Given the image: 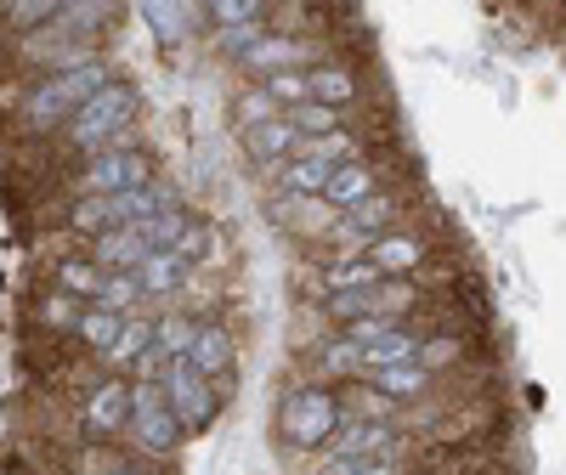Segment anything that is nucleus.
Returning a JSON list of instances; mask_svg holds the SVG:
<instances>
[{
  "label": "nucleus",
  "instance_id": "nucleus-1",
  "mask_svg": "<svg viewBox=\"0 0 566 475\" xmlns=\"http://www.w3.org/2000/svg\"><path fill=\"white\" fill-rule=\"evenodd\" d=\"M114 23H119V0H74V7L18 34V63L34 74L91 63V57H103V40L114 34Z\"/></svg>",
  "mask_w": 566,
  "mask_h": 475
},
{
  "label": "nucleus",
  "instance_id": "nucleus-2",
  "mask_svg": "<svg viewBox=\"0 0 566 475\" xmlns=\"http://www.w3.org/2000/svg\"><path fill=\"white\" fill-rule=\"evenodd\" d=\"M52 141H63V154H74V159L103 154V148H136L142 141V91L125 74H114L103 91H91L80 114Z\"/></svg>",
  "mask_w": 566,
  "mask_h": 475
},
{
  "label": "nucleus",
  "instance_id": "nucleus-3",
  "mask_svg": "<svg viewBox=\"0 0 566 475\" xmlns=\"http://www.w3.org/2000/svg\"><path fill=\"white\" fill-rule=\"evenodd\" d=\"M346 424V386H335V379H295L290 391L277 397V447L283 453H301V458H317L328 442H335V431Z\"/></svg>",
  "mask_w": 566,
  "mask_h": 475
},
{
  "label": "nucleus",
  "instance_id": "nucleus-4",
  "mask_svg": "<svg viewBox=\"0 0 566 475\" xmlns=\"http://www.w3.org/2000/svg\"><path fill=\"white\" fill-rule=\"evenodd\" d=\"M114 80V68H108V57H91V63H74V68H45V74H34L29 80V91L18 97V136H57L74 114H80V103L91 97V91H103Z\"/></svg>",
  "mask_w": 566,
  "mask_h": 475
},
{
  "label": "nucleus",
  "instance_id": "nucleus-5",
  "mask_svg": "<svg viewBox=\"0 0 566 475\" xmlns=\"http://www.w3.org/2000/svg\"><path fill=\"white\" fill-rule=\"evenodd\" d=\"M181 193L170 181H142V187H125V193H85V199H69V210H63V232L69 238H97V232H114V226H130V221H142V215H154L159 204H176Z\"/></svg>",
  "mask_w": 566,
  "mask_h": 475
},
{
  "label": "nucleus",
  "instance_id": "nucleus-6",
  "mask_svg": "<svg viewBox=\"0 0 566 475\" xmlns=\"http://www.w3.org/2000/svg\"><path fill=\"white\" fill-rule=\"evenodd\" d=\"M119 442L130 447V458H148V464H170L187 447V424L170 413L159 379H130V424Z\"/></svg>",
  "mask_w": 566,
  "mask_h": 475
},
{
  "label": "nucleus",
  "instance_id": "nucleus-7",
  "mask_svg": "<svg viewBox=\"0 0 566 475\" xmlns=\"http://www.w3.org/2000/svg\"><path fill=\"white\" fill-rule=\"evenodd\" d=\"M159 391H165L170 413L187 424V436H205L210 424L221 419V408H227V391L216 386L210 373H199L187 357H170V362L159 368Z\"/></svg>",
  "mask_w": 566,
  "mask_h": 475
},
{
  "label": "nucleus",
  "instance_id": "nucleus-8",
  "mask_svg": "<svg viewBox=\"0 0 566 475\" xmlns=\"http://www.w3.org/2000/svg\"><path fill=\"white\" fill-rule=\"evenodd\" d=\"M159 165H154V148L136 141V148H103V154H85L69 176V193L85 199V193H125V187H142L154 181Z\"/></svg>",
  "mask_w": 566,
  "mask_h": 475
},
{
  "label": "nucleus",
  "instance_id": "nucleus-9",
  "mask_svg": "<svg viewBox=\"0 0 566 475\" xmlns=\"http://www.w3.org/2000/svg\"><path fill=\"white\" fill-rule=\"evenodd\" d=\"M125 424H130V373H103L80 397L74 431H80V442H119Z\"/></svg>",
  "mask_w": 566,
  "mask_h": 475
},
{
  "label": "nucleus",
  "instance_id": "nucleus-10",
  "mask_svg": "<svg viewBox=\"0 0 566 475\" xmlns=\"http://www.w3.org/2000/svg\"><path fill=\"white\" fill-rule=\"evenodd\" d=\"M391 226H402V199L397 193H374V199H363V204H352V210H340L335 215V226H328V238L323 244L335 250V255H352V250H368L380 232H391Z\"/></svg>",
  "mask_w": 566,
  "mask_h": 475
},
{
  "label": "nucleus",
  "instance_id": "nucleus-11",
  "mask_svg": "<svg viewBox=\"0 0 566 475\" xmlns=\"http://www.w3.org/2000/svg\"><path fill=\"white\" fill-rule=\"evenodd\" d=\"M323 52H317V45L312 40H301V34H283V29H266L255 45H244V52L239 57H232V63H239L250 80H261V74H272V68H312Z\"/></svg>",
  "mask_w": 566,
  "mask_h": 475
},
{
  "label": "nucleus",
  "instance_id": "nucleus-12",
  "mask_svg": "<svg viewBox=\"0 0 566 475\" xmlns=\"http://www.w3.org/2000/svg\"><path fill=\"white\" fill-rule=\"evenodd\" d=\"M266 210H272L277 226H290L295 238H306V244H323L328 226H335V215H340L323 193H290V187H277V193L266 199Z\"/></svg>",
  "mask_w": 566,
  "mask_h": 475
},
{
  "label": "nucleus",
  "instance_id": "nucleus-13",
  "mask_svg": "<svg viewBox=\"0 0 566 475\" xmlns=\"http://www.w3.org/2000/svg\"><path fill=\"white\" fill-rule=\"evenodd\" d=\"M363 255L374 261V272H380V277H419L424 261H431V238H424V232H408V226H391V232L374 238Z\"/></svg>",
  "mask_w": 566,
  "mask_h": 475
},
{
  "label": "nucleus",
  "instance_id": "nucleus-14",
  "mask_svg": "<svg viewBox=\"0 0 566 475\" xmlns=\"http://www.w3.org/2000/svg\"><path fill=\"white\" fill-rule=\"evenodd\" d=\"M187 362H193L199 373H210L216 386H227V379L239 373V335H232V323L205 317L199 335H193V351H187Z\"/></svg>",
  "mask_w": 566,
  "mask_h": 475
},
{
  "label": "nucleus",
  "instance_id": "nucleus-15",
  "mask_svg": "<svg viewBox=\"0 0 566 475\" xmlns=\"http://www.w3.org/2000/svg\"><path fill=\"white\" fill-rule=\"evenodd\" d=\"M402 442L408 436H402L397 419H346L323 453H335V458H368V453H397Z\"/></svg>",
  "mask_w": 566,
  "mask_h": 475
},
{
  "label": "nucleus",
  "instance_id": "nucleus-16",
  "mask_svg": "<svg viewBox=\"0 0 566 475\" xmlns=\"http://www.w3.org/2000/svg\"><path fill=\"white\" fill-rule=\"evenodd\" d=\"M380 187H386V170L374 165L368 154H352V159H340V165H335V176H328V187H323V199L335 204V210H352V204L374 199Z\"/></svg>",
  "mask_w": 566,
  "mask_h": 475
},
{
  "label": "nucleus",
  "instance_id": "nucleus-17",
  "mask_svg": "<svg viewBox=\"0 0 566 475\" xmlns=\"http://www.w3.org/2000/svg\"><path fill=\"white\" fill-rule=\"evenodd\" d=\"M136 12H142V23H148L159 52H176V45H187V34H193L199 0H136Z\"/></svg>",
  "mask_w": 566,
  "mask_h": 475
},
{
  "label": "nucleus",
  "instance_id": "nucleus-18",
  "mask_svg": "<svg viewBox=\"0 0 566 475\" xmlns=\"http://www.w3.org/2000/svg\"><path fill=\"white\" fill-rule=\"evenodd\" d=\"M85 255L97 261L103 272H130V266H142V261L154 255V244H148V238H142V226L130 221V226L97 232V238H91V244H85Z\"/></svg>",
  "mask_w": 566,
  "mask_h": 475
},
{
  "label": "nucleus",
  "instance_id": "nucleus-19",
  "mask_svg": "<svg viewBox=\"0 0 566 475\" xmlns=\"http://www.w3.org/2000/svg\"><path fill=\"white\" fill-rule=\"evenodd\" d=\"M306 91H312L317 103H335L340 114L363 103V80H357V68L340 63V57H317V63L306 68Z\"/></svg>",
  "mask_w": 566,
  "mask_h": 475
},
{
  "label": "nucleus",
  "instance_id": "nucleus-20",
  "mask_svg": "<svg viewBox=\"0 0 566 475\" xmlns=\"http://www.w3.org/2000/svg\"><path fill=\"white\" fill-rule=\"evenodd\" d=\"M244 154L272 170V165L290 159V154H301V130L290 125V114H272L261 125H244Z\"/></svg>",
  "mask_w": 566,
  "mask_h": 475
},
{
  "label": "nucleus",
  "instance_id": "nucleus-21",
  "mask_svg": "<svg viewBox=\"0 0 566 475\" xmlns=\"http://www.w3.org/2000/svg\"><path fill=\"white\" fill-rule=\"evenodd\" d=\"M363 379H368L374 391H386L397 408H408V402H424V397H431V386H437V373L424 368L419 357H413V362H391V368H374V373H363Z\"/></svg>",
  "mask_w": 566,
  "mask_h": 475
},
{
  "label": "nucleus",
  "instance_id": "nucleus-22",
  "mask_svg": "<svg viewBox=\"0 0 566 475\" xmlns=\"http://www.w3.org/2000/svg\"><path fill=\"white\" fill-rule=\"evenodd\" d=\"M193 272H199V266H187L176 250H154L148 261L136 266V277H142V295H148V300H170V295H181L187 283H193Z\"/></svg>",
  "mask_w": 566,
  "mask_h": 475
},
{
  "label": "nucleus",
  "instance_id": "nucleus-23",
  "mask_svg": "<svg viewBox=\"0 0 566 475\" xmlns=\"http://www.w3.org/2000/svg\"><path fill=\"white\" fill-rule=\"evenodd\" d=\"M419 346H424V335H413L408 323H391V328H380L374 340H363V373L391 368V362H413Z\"/></svg>",
  "mask_w": 566,
  "mask_h": 475
},
{
  "label": "nucleus",
  "instance_id": "nucleus-24",
  "mask_svg": "<svg viewBox=\"0 0 566 475\" xmlns=\"http://www.w3.org/2000/svg\"><path fill=\"white\" fill-rule=\"evenodd\" d=\"M368 283H380V272H374V261L363 250L352 255H328L317 266V295H340V289H368Z\"/></svg>",
  "mask_w": 566,
  "mask_h": 475
},
{
  "label": "nucleus",
  "instance_id": "nucleus-25",
  "mask_svg": "<svg viewBox=\"0 0 566 475\" xmlns=\"http://www.w3.org/2000/svg\"><path fill=\"white\" fill-rule=\"evenodd\" d=\"M154 351V317H125V328H119V340L108 346V357H103V368L108 373H130L142 357H148Z\"/></svg>",
  "mask_w": 566,
  "mask_h": 475
},
{
  "label": "nucleus",
  "instance_id": "nucleus-26",
  "mask_svg": "<svg viewBox=\"0 0 566 475\" xmlns=\"http://www.w3.org/2000/svg\"><path fill=\"white\" fill-rule=\"evenodd\" d=\"M193 335H199V317L193 312H181V306H170V312H159L154 317V357H187L193 351Z\"/></svg>",
  "mask_w": 566,
  "mask_h": 475
},
{
  "label": "nucleus",
  "instance_id": "nucleus-27",
  "mask_svg": "<svg viewBox=\"0 0 566 475\" xmlns=\"http://www.w3.org/2000/svg\"><path fill=\"white\" fill-rule=\"evenodd\" d=\"M317 475H413L408 453H368V458H335V453H317Z\"/></svg>",
  "mask_w": 566,
  "mask_h": 475
},
{
  "label": "nucleus",
  "instance_id": "nucleus-28",
  "mask_svg": "<svg viewBox=\"0 0 566 475\" xmlns=\"http://www.w3.org/2000/svg\"><path fill=\"white\" fill-rule=\"evenodd\" d=\"M103 266L97 261H91V255H57L52 261V283H57V289H69V295H80V300H97L103 295Z\"/></svg>",
  "mask_w": 566,
  "mask_h": 475
},
{
  "label": "nucleus",
  "instance_id": "nucleus-29",
  "mask_svg": "<svg viewBox=\"0 0 566 475\" xmlns=\"http://www.w3.org/2000/svg\"><path fill=\"white\" fill-rule=\"evenodd\" d=\"M119 328H125V317H119V312H108V306H85V312H80V323H74V340L103 362V357H108V346L119 340Z\"/></svg>",
  "mask_w": 566,
  "mask_h": 475
},
{
  "label": "nucleus",
  "instance_id": "nucleus-30",
  "mask_svg": "<svg viewBox=\"0 0 566 475\" xmlns=\"http://www.w3.org/2000/svg\"><path fill=\"white\" fill-rule=\"evenodd\" d=\"M277 187H290V193H323L328 176H335V165L328 159H312V154H290L283 165H272Z\"/></svg>",
  "mask_w": 566,
  "mask_h": 475
},
{
  "label": "nucleus",
  "instance_id": "nucleus-31",
  "mask_svg": "<svg viewBox=\"0 0 566 475\" xmlns=\"http://www.w3.org/2000/svg\"><path fill=\"white\" fill-rule=\"evenodd\" d=\"M91 300H80V295H69V289H45L40 300H34V317H40V328H57V335H74V323H80V312H85Z\"/></svg>",
  "mask_w": 566,
  "mask_h": 475
},
{
  "label": "nucleus",
  "instance_id": "nucleus-32",
  "mask_svg": "<svg viewBox=\"0 0 566 475\" xmlns=\"http://www.w3.org/2000/svg\"><path fill=\"white\" fill-rule=\"evenodd\" d=\"M130 464V447L114 442H80V458L69 464V475H119Z\"/></svg>",
  "mask_w": 566,
  "mask_h": 475
},
{
  "label": "nucleus",
  "instance_id": "nucleus-33",
  "mask_svg": "<svg viewBox=\"0 0 566 475\" xmlns=\"http://www.w3.org/2000/svg\"><path fill=\"white\" fill-rule=\"evenodd\" d=\"M142 300H148V295H142V277H136V266H130V272H108V277H103V295L91 300V306H108V312L130 317Z\"/></svg>",
  "mask_w": 566,
  "mask_h": 475
},
{
  "label": "nucleus",
  "instance_id": "nucleus-34",
  "mask_svg": "<svg viewBox=\"0 0 566 475\" xmlns=\"http://www.w3.org/2000/svg\"><path fill=\"white\" fill-rule=\"evenodd\" d=\"M283 114H290V125H295L301 136H323V130H340V125H346V114H340L335 103H317V97L283 108Z\"/></svg>",
  "mask_w": 566,
  "mask_h": 475
},
{
  "label": "nucleus",
  "instance_id": "nucleus-35",
  "mask_svg": "<svg viewBox=\"0 0 566 475\" xmlns=\"http://www.w3.org/2000/svg\"><path fill=\"white\" fill-rule=\"evenodd\" d=\"M199 12L216 23V34L221 29H239V23H250V18H266V0H199Z\"/></svg>",
  "mask_w": 566,
  "mask_h": 475
},
{
  "label": "nucleus",
  "instance_id": "nucleus-36",
  "mask_svg": "<svg viewBox=\"0 0 566 475\" xmlns=\"http://www.w3.org/2000/svg\"><path fill=\"white\" fill-rule=\"evenodd\" d=\"M261 91L277 108H295V103L312 97V91H306V68H272V74H261Z\"/></svg>",
  "mask_w": 566,
  "mask_h": 475
},
{
  "label": "nucleus",
  "instance_id": "nucleus-37",
  "mask_svg": "<svg viewBox=\"0 0 566 475\" xmlns=\"http://www.w3.org/2000/svg\"><path fill=\"white\" fill-rule=\"evenodd\" d=\"M459 357H464V340H459V335H431V340L419 346V362L431 368V373H442V368L459 362Z\"/></svg>",
  "mask_w": 566,
  "mask_h": 475
},
{
  "label": "nucleus",
  "instance_id": "nucleus-38",
  "mask_svg": "<svg viewBox=\"0 0 566 475\" xmlns=\"http://www.w3.org/2000/svg\"><path fill=\"white\" fill-rule=\"evenodd\" d=\"M170 250H176L187 266H199V261H205V250H210V226H205V221H187V226H181V238H176Z\"/></svg>",
  "mask_w": 566,
  "mask_h": 475
},
{
  "label": "nucleus",
  "instance_id": "nucleus-39",
  "mask_svg": "<svg viewBox=\"0 0 566 475\" xmlns=\"http://www.w3.org/2000/svg\"><path fill=\"white\" fill-rule=\"evenodd\" d=\"M266 29H272L266 18H250V23H239V29H221V34H216V45H221V52H227V57H239V52H244V45H255V40H261Z\"/></svg>",
  "mask_w": 566,
  "mask_h": 475
},
{
  "label": "nucleus",
  "instance_id": "nucleus-40",
  "mask_svg": "<svg viewBox=\"0 0 566 475\" xmlns=\"http://www.w3.org/2000/svg\"><path fill=\"white\" fill-rule=\"evenodd\" d=\"M272 114H283V108L266 97L261 80H255V91H244V97H239V119H244V125H261V119H272Z\"/></svg>",
  "mask_w": 566,
  "mask_h": 475
},
{
  "label": "nucleus",
  "instance_id": "nucleus-41",
  "mask_svg": "<svg viewBox=\"0 0 566 475\" xmlns=\"http://www.w3.org/2000/svg\"><path fill=\"white\" fill-rule=\"evenodd\" d=\"M119 475H159V469H154V464H148V458H130V464H125V469H119Z\"/></svg>",
  "mask_w": 566,
  "mask_h": 475
}]
</instances>
